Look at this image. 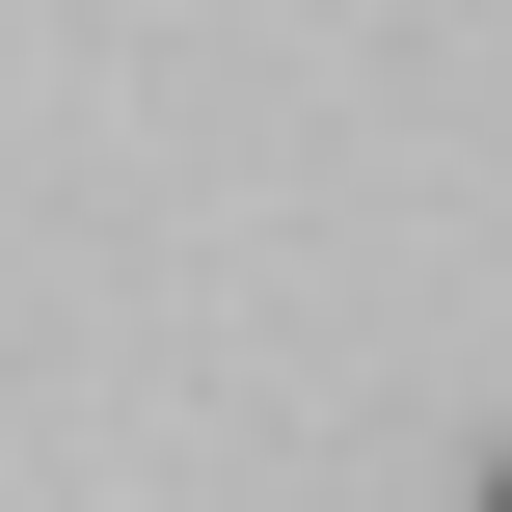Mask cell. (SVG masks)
<instances>
[{
	"mask_svg": "<svg viewBox=\"0 0 512 512\" xmlns=\"http://www.w3.org/2000/svg\"><path fill=\"white\" fill-rule=\"evenodd\" d=\"M486 512H512V459H486Z\"/></svg>",
	"mask_w": 512,
	"mask_h": 512,
	"instance_id": "6da1fadb",
	"label": "cell"
}]
</instances>
